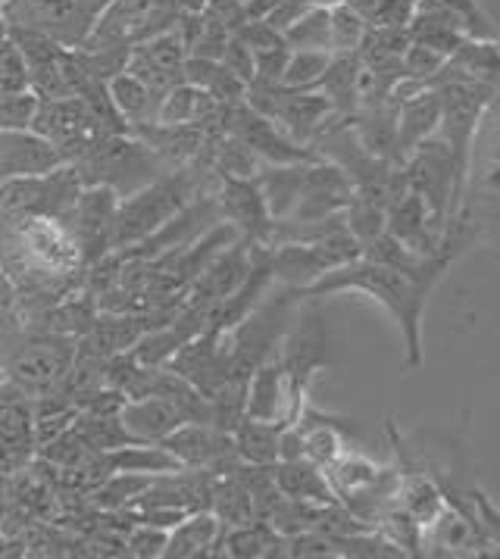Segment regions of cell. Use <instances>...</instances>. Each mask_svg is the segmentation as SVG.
<instances>
[{"mask_svg": "<svg viewBox=\"0 0 500 559\" xmlns=\"http://www.w3.org/2000/svg\"><path fill=\"white\" fill-rule=\"evenodd\" d=\"M454 253H441L432 263L419 272L407 269H391L372 260H354L344 266L332 269L325 275H319L310 288H303V300H319V297H332L342 292H360L372 297L376 304H382L388 313L394 316V322L401 325V335L407 344V369L422 366V316L426 304L438 288V282L444 278V272L454 266Z\"/></svg>", "mask_w": 500, "mask_h": 559, "instance_id": "6da1fadb", "label": "cell"}, {"mask_svg": "<svg viewBox=\"0 0 500 559\" xmlns=\"http://www.w3.org/2000/svg\"><path fill=\"white\" fill-rule=\"evenodd\" d=\"M75 344L79 337L50 329H16L0 337V362L7 366L10 381L35 401L41 394L63 391L75 362Z\"/></svg>", "mask_w": 500, "mask_h": 559, "instance_id": "7a4b0ae2", "label": "cell"}, {"mask_svg": "<svg viewBox=\"0 0 500 559\" xmlns=\"http://www.w3.org/2000/svg\"><path fill=\"white\" fill-rule=\"evenodd\" d=\"M72 166L82 185H104L116 191V198H129L163 176L176 173V166H169L132 132L104 134Z\"/></svg>", "mask_w": 500, "mask_h": 559, "instance_id": "3957f363", "label": "cell"}, {"mask_svg": "<svg viewBox=\"0 0 500 559\" xmlns=\"http://www.w3.org/2000/svg\"><path fill=\"white\" fill-rule=\"evenodd\" d=\"M179 16H182L179 0H110L82 47L85 50H104V47L132 50L141 41L169 32L179 23Z\"/></svg>", "mask_w": 500, "mask_h": 559, "instance_id": "277c9868", "label": "cell"}, {"mask_svg": "<svg viewBox=\"0 0 500 559\" xmlns=\"http://www.w3.org/2000/svg\"><path fill=\"white\" fill-rule=\"evenodd\" d=\"M401 173H404L409 191H416L426 201L429 213H432V223L444 231V225L456 219L460 210H463V191L456 188L454 157H451L448 141L438 132L432 138H426L401 163Z\"/></svg>", "mask_w": 500, "mask_h": 559, "instance_id": "5b68a950", "label": "cell"}, {"mask_svg": "<svg viewBox=\"0 0 500 559\" xmlns=\"http://www.w3.org/2000/svg\"><path fill=\"white\" fill-rule=\"evenodd\" d=\"M110 0H7L3 20L41 32L63 47H82Z\"/></svg>", "mask_w": 500, "mask_h": 559, "instance_id": "8992f818", "label": "cell"}, {"mask_svg": "<svg viewBox=\"0 0 500 559\" xmlns=\"http://www.w3.org/2000/svg\"><path fill=\"white\" fill-rule=\"evenodd\" d=\"M28 132L47 141L63 163H75L94 141H100L104 134H114L100 122V116L92 110L85 97L38 100Z\"/></svg>", "mask_w": 500, "mask_h": 559, "instance_id": "52a82bcc", "label": "cell"}, {"mask_svg": "<svg viewBox=\"0 0 500 559\" xmlns=\"http://www.w3.org/2000/svg\"><path fill=\"white\" fill-rule=\"evenodd\" d=\"M85 185L72 163H60L38 176H13L0 181V213L7 216H50L60 219Z\"/></svg>", "mask_w": 500, "mask_h": 559, "instance_id": "ba28073f", "label": "cell"}, {"mask_svg": "<svg viewBox=\"0 0 500 559\" xmlns=\"http://www.w3.org/2000/svg\"><path fill=\"white\" fill-rule=\"evenodd\" d=\"M216 132L235 134L238 141H245L257 157L266 166H282V163H310L319 159L307 144H297L295 138L282 132L273 119L260 116V112L248 107L245 100L238 104H223L219 107V119H216Z\"/></svg>", "mask_w": 500, "mask_h": 559, "instance_id": "9c48e42d", "label": "cell"}, {"mask_svg": "<svg viewBox=\"0 0 500 559\" xmlns=\"http://www.w3.org/2000/svg\"><path fill=\"white\" fill-rule=\"evenodd\" d=\"M278 359L288 372L291 381V391L300 403H307V391H310V381L317 376L319 369H325L332 362L329 354V332H325V322L317 307H303L295 316V322L288 325V332L278 344Z\"/></svg>", "mask_w": 500, "mask_h": 559, "instance_id": "30bf717a", "label": "cell"}, {"mask_svg": "<svg viewBox=\"0 0 500 559\" xmlns=\"http://www.w3.org/2000/svg\"><path fill=\"white\" fill-rule=\"evenodd\" d=\"M300 409H303V403L295 397L291 381H288V372H285L278 354L263 359L248 379L245 416L260 419V423H275V426H291V423H297Z\"/></svg>", "mask_w": 500, "mask_h": 559, "instance_id": "8fae6325", "label": "cell"}, {"mask_svg": "<svg viewBox=\"0 0 500 559\" xmlns=\"http://www.w3.org/2000/svg\"><path fill=\"white\" fill-rule=\"evenodd\" d=\"M354 198V185L347 179L342 166L329 163V159H313L307 163L303 173V188H300V201H297L295 213L288 219H325L344 213V206Z\"/></svg>", "mask_w": 500, "mask_h": 559, "instance_id": "7c38bea8", "label": "cell"}, {"mask_svg": "<svg viewBox=\"0 0 500 559\" xmlns=\"http://www.w3.org/2000/svg\"><path fill=\"white\" fill-rule=\"evenodd\" d=\"M216 203L223 219L238 228L241 238L253 245H263L266 228H270V210L263 201V191L257 179H238V176H219L216 173Z\"/></svg>", "mask_w": 500, "mask_h": 559, "instance_id": "4fadbf2b", "label": "cell"}, {"mask_svg": "<svg viewBox=\"0 0 500 559\" xmlns=\"http://www.w3.org/2000/svg\"><path fill=\"white\" fill-rule=\"evenodd\" d=\"M184 60H188V50H184L182 38L176 35V28H169V32L132 47L129 60H126V72H132L144 85L166 94L172 85L184 82Z\"/></svg>", "mask_w": 500, "mask_h": 559, "instance_id": "5bb4252c", "label": "cell"}, {"mask_svg": "<svg viewBox=\"0 0 500 559\" xmlns=\"http://www.w3.org/2000/svg\"><path fill=\"white\" fill-rule=\"evenodd\" d=\"M194 388V384H184ZM182 388V391H184ZM154 394V397H138V401H126L119 409V419L126 431L132 435L135 444H159L166 435H172L176 428L188 423V413L179 403V394Z\"/></svg>", "mask_w": 500, "mask_h": 559, "instance_id": "9a60e30c", "label": "cell"}, {"mask_svg": "<svg viewBox=\"0 0 500 559\" xmlns=\"http://www.w3.org/2000/svg\"><path fill=\"white\" fill-rule=\"evenodd\" d=\"M129 132L141 138L154 154H159L176 169L194 166L201 159L206 134H210L201 126H166V122H141V126H132Z\"/></svg>", "mask_w": 500, "mask_h": 559, "instance_id": "2e32d148", "label": "cell"}, {"mask_svg": "<svg viewBox=\"0 0 500 559\" xmlns=\"http://www.w3.org/2000/svg\"><path fill=\"white\" fill-rule=\"evenodd\" d=\"M407 32L413 41L432 47L441 57H451L456 47L463 45L469 35L454 13L441 0H416L413 16H409Z\"/></svg>", "mask_w": 500, "mask_h": 559, "instance_id": "e0dca14e", "label": "cell"}, {"mask_svg": "<svg viewBox=\"0 0 500 559\" xmlns=\"http://www.w3.org/2000/svg\"><path fill=\"white\" fill-rule=\"evenodd\" d=\"M397 107V166L426 141L438 132V122H441V100L434 88L416 91L404 100L394 104Z\"/></svg>", "mask_w": 500, "mask_h": 559, "instance_id": "ac0fdd59", "label": "cell"}, {"mask_svg": "<svg viewBox=\"0 0 500 559\" xmlns=\"http://www.w3.org/2000/svg\"><path fill=\"white\" fill-rule=\"evenodd\" d=\"M223 522L216 519L213 510H194L182 522H176L166 535V559H198L216 557V544L223 537Z\"/></svg>", "mask_w": 500, "mask_h": 559, "instance_id": "d6986e66", "label": "cell"}, {"mask_svg": "<svg viewBox=\"0 0 500 559\" xmlns=\"http://www.w3.org/2000/svg\"><path fill=\"white\" fill-rule=\"evenodd\" d=\"M275 488L282 497L291 500H307V503H338V493L332 488L329 475L313 460L300 456V460H285L273 466Z\"/></svg>", "mask_w": 500, "mask_h": 559, "instance_id": "ffe728a7", "label": "cell"}, {"mask_svg": "<svg viewBox=\"0 0 500 559\" xmlns=\"http://www.w3.org/2000/svg\"><path fill=\"white\" fill-rule=\"evenodd\" d=\"M350 126L372 157L397 166V107L391 100L357 107L350 112Z\"/></svg>", "mask_w": 500, "mask_h": 559, "instance_id": "44dd1931", "label": "cell"}, {"mask_svg": "<svg viewBox=\"0 0 500 559\" xmlns=\"http://www.w3.org/2000/svg\"><path fill=\"white\" fill-rule=\"evenodd\" d=\"M303 173H307V163H282V166H263L253 176L260 191H263L270 219H288L295 213L297 201H300V188H303Z\"/></svg>", "mask_w": 500, "mask_h": 559, "instance_id": "7402d4cb", "label": "cell"}, {"mask_svg": "<svg viewBox=\"0 0 500 559\" xmlns=\"http://www.w3.org/2000/svg\"><path fill=\"white\" fill-rule=\"evenodd\" d=\"M107 94L114 100L116 112L132 126H141V122H154L159 110V91H154L151 85H144L138 75L132 72H116L114 79L107 82Z\"/></svg>", "mask_w": 500, "mask_h": 559, "instance_id": "603a6c76", "label": "cell"}, {"mask_svg": "<svg viewBox=\"0 0 500 559\" xmlns=\"http://www.w3.org/2000/svg\"><path fill=\"white\" fill-rule=\"evenodd\" d=\"M360 75H364V63H360L357 50L354 53H332V63L322 72L317 91H322L332 100L335 112L350 116L360 104Z\"/></svg>", "mask_w": 500, "mask_h": 559, "instance_id": "cb8c5ba5", "label": "cell"}, {"mask_svg": "<svg viewBox=\"0 0 500 559\" xmlns=\"http://www.w3.org/2000/svg\"><path fill=\"white\" fill-rule=\"evenodd\" d=\"M282 428L275 423H260V419H241L231 431V441L238 450V460L248 466H275L278 463V438Z\"/></svg>", "mask_w": 500, "mask_h": 559, "instance_id": "d4e9b609", "label": "cell"}, {"mask_svg": "<svg viewBox=\"0 0 500 559\" xmlns=\"http://www.w3.org/2000/svg\"><path fill=\"white\" fill-rule=\"evenodd\" d=\"M500 38V35H498ZM498 38H466L463 45L456 47L454 53L448 57V63L469 75L478 82H488V85H500V41Z\"/></svg>", "mask_w": 500, "mask_h": 559, "instance_id": "484cf974", "label": "cell"}, {"mask_svg": "<svg viewBox=\"0 0 500 559\" xmlns=\"http://www.w3.org/2000/svg\"><path fill=\"white\" fill-rule=\"evenodd\" d=\"M110 472H138V475H166L184 469L163 444H126L107 453Z\"/></svg>", "mask_w": 500, "mask_h": 559, "instance_id": "4316f807", "label": "cell"}, {"mask_svg": "<svg viewBox=\"0 0 500 559\" xmlns=\"http://www.w3.org/2000/svg\"><path fill=\"white\" fill-rule=\"evenodd\" d=\"M285 45L291 50H332V32H329V7L313 3L288 32Z\"/></svg>", "mask_w": 500, "mask_h": 559, "instance_id": "83f0119b", "label": "cell"}, {"mask_svg": "<svg viewBox=\"0 0 500 559\" xmlns=\"http://www.w3.org/2000/svg\"><path fill=\"white\" fill-rule=\"evenodd\" d=\"M329 63H332V50H291L282 85L291 91H317Z\"/></svg>", "mask_w": 500, "mask_h": 559, "instance_id": "f1b7e54d", "label": "cell"}, {"mask_svg": "<svg viewBox=\"0 0 500 559\" xmlns=\"http://www.w3.org/2000/svg\"><path fill=\"white\" fill-rule=\"evenodd\" d=\"M188 337L176 329V325H159V329H147L138 337V344L129 350L141 366H166L172 354L182 347Z\"/></svg>", "mask_w": 500, "mask_h": 559, "instance_id": "f546056e", "label": "cell"}, {"mask_svg": "<svg viewBox=\"0 0 500 559\" xmlns=\"http://www.w3.org/2000/svg\"><path fill=\"white\" fill-rule=\"evenodd\" d=\"M366 20L347 3L329 7V32H332V53H354L366 35Z\"/></svg>", "mask_w": 500, "mask_h": 559, "instance_id": "4dcf8cb0", "label": "cell"}, {"mask_svg": "<svg viewBox=\"0 0 500 559\" xmlns=\"http://www.w3.org/2000/svg\"><path fill=\"white\" fill-rule=\"evenodd\" d=\"M366 20L369 28H407L416 0H344Z\"/></svg>", "mask_w": 500, "mask_h": 559, "instance_id": "1f68e13d", "label": "cell"}, {"mask_svg": "<svg viewBox=\"0 0 500 559\" xmlns=\"http://www.w3.org/2000/svg\"><path fill=\"white\" fill-rule=\"evenodd\" d=\"M166 535H169L166 528L135 522V525L129 528V535H126V554L141 559L163 557V550H166Z\"/></svg>", "mask_w": 500, "mask_h": 559, "instance_id": "d6a6232c", "label": "cell"}, {"mask_svg": "<svg viewBox=\"0 0 500 559\" xmlns=\"http://www.w3.org/2000/svg\"><path fill=\"white\" fill-rule=\"evenodd\" d=\"M441 3L463 23L469 38H498V28L491 25L478 0H441Z\"/></svg>", "mask_w": 500, "mask_h": 559, "instance_id": "836d02e7", "label": "cell"}, {"mask_svg": "<svg viewBox=\"0 0 500 559\" xmlns=\"http://www.w3.org/2000/svg\"><path fill=\"white\" fill-rule=\"evenodd\" d=\"M448 57H441L432 47L419 45V41H409V47L404 50V79H419V82H429L438 69L444 67Z\"/></svg>", "mask_w": 500, "mask_h": 559, "instance_id": "e575fe53", "label": "cell"}, {"mask_svg": "<svg viewBox=\"0 0 500 559\" xmlns=\"http://www.w3.org/2000/svg\"><path fill=\"white\" fill-rule=\"evenodd\" d=\"M288 57H291V47L278 45L270 50H253V82H270V85H282V75L288 67Z\"/></svg>", "mask_w": 500, "mask_h": 559, "instance_id": "d590c367", "label": "cell"}, {"mask_svg": "<svg viewBox=\"0 0 500 559\" xmlns=\"http://www.w3.org/2000/svg\"><path fill=\"white\" fill-rule=\"evenodd\" d=\"M219 63L228 69V72H235L245 85L253 82V75H257V69H253V50H250L238 35H231L228 38L226 50H223V57H219Z\"/></svg>", "mask_w": 500, "mask_h": 559, "instance_id": "8d00e7d4", "label": "cell"}, {"mask_svg": "<svg viewBox=\"0 0 500 559\" xmlns=\"http://www.w3.org/2000/svg\"><path fill=\"white\" fill-rule=\"evenodd\" d=\"M310 7H313V0H278V3H275V10L266 16V20H263V23L273 25L275 32H282V35H285V32H288V28H291V25H295L297 20L310 10Z\"/></svg>", "mask_w": 500, "mask_h": 559, "instance_id": "74e56055", "label": "cell"}, {"mask_svg": "<svg viewBox=\"0 0 500 559\" xmlns=\"http://www.w3.org/2000/svg\"><path fill=\"white\" fill-rule=\"evenodd\" d=\"M7 381H10V376H7V366H3V362H0V388H3V384H7Z\"/></svg>", "mask_w": 500, "mask_h": 559, "instance_id": "f35d334b", "label": "cell"}, {"mask_svg": "<svg viewBox=\"0 0 500 559\" xmlns=\"http://www.w3.org/2000/svg\"><path fill=\"white\" fill-rule=\"evenodd\" d=\"M313 3H322V7H335V3H344V0H313Z\"/></svg>", "mask_w": 500, "mask_h": 559, "instance_id": "ab89813d", "label": "cell"}, {"mask_svg": "<svg viewBox=\"0 0 500 559\" xmlns=\"http://www.w3.org/2000/svg\"><path fill=\"white\" fill-rule=\"evenodd\" d=\"M7 547H10V544H7V537L0 535V557H3V554H7Z\"/></svg>", "mask_w": 500, "mask_h": 559, "instance_id": "60d3db41", "label": "cell"}, {"mask_svg": "<svg viewBox=\"0 0 500 559\" xmlns=\"http://www.w3.org/2000/svg\"><path fill=\"white\" fill-rule=\"evenodd\" d=\"M0 3H7V0H0Z\"/></svg>", "mask_w": 500, "mask_h": 559, "instance_id": "b9f144b4", "label": "cell"}, {"mask_svg": "<svg viewBox=\"0 0 500 559\" xmlns=\"http://www.w3.org/2000/svg\"><path fill=\"white\" fill-rule=\"evenodd\" d=\"M498 41H500V38H498Z\"/></svg>", "mask_w": 500, "mask_h": 559, "instance_id": "7bdbcfd3", "label": "cell"}]
</instances>
